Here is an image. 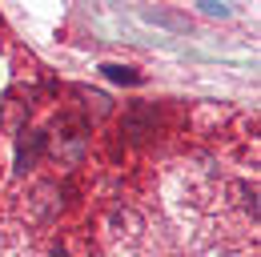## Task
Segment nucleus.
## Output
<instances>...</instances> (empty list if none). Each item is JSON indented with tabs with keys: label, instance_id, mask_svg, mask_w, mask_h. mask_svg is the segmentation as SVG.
I'll return each mask as SVG.
<instances>
[{
	"label": "nucleus",
	"instance_id": "f257e3e1",
	"mask_svg": "<svg viewBox=\"0 0 261 257\" xmlns=\"http://www.w3.org/2000/svg\"><path fill=\"white\" fill-rule=\"evenodd\" d=\"M44 145H48V137L44 133H29V137H20V145H16V169L20 173H29L36 161H40V153H44Z\"/></svg>",
	"mask_w": 261,
	"mask_h": 257
},
{
	"label": "nucleus",
	"instance_id": "f03ea898",
	"mask_svg": "<svg viewBox=\"0 0 261 257\" xmlns=\"http://www.w3.org/2000/svg\"><path fill=\"white\" fill-rule=\"evenodd\" d=\"M100 72H105L109 81H125V85H137V81H141V72H137L133 64H100Z\"/></svg>",
	"mask_w": 261,
	"mask_h": 257
},
{
	"label": "nucleus",
	"instance_id": "7ed1b4c3",
	"mask_svg": "<svg viewBox=\"0 0 261 257\" xmlns=\"http://www.w3.org/2000/svg\"><path fill=\"white\" fill-rule=\"evenodd\" d=\"M53 257H68V253H65V249H53Z\"/></svg>",
	"mask_w": 261,
	"mask_h": 257
}]
</instances>
